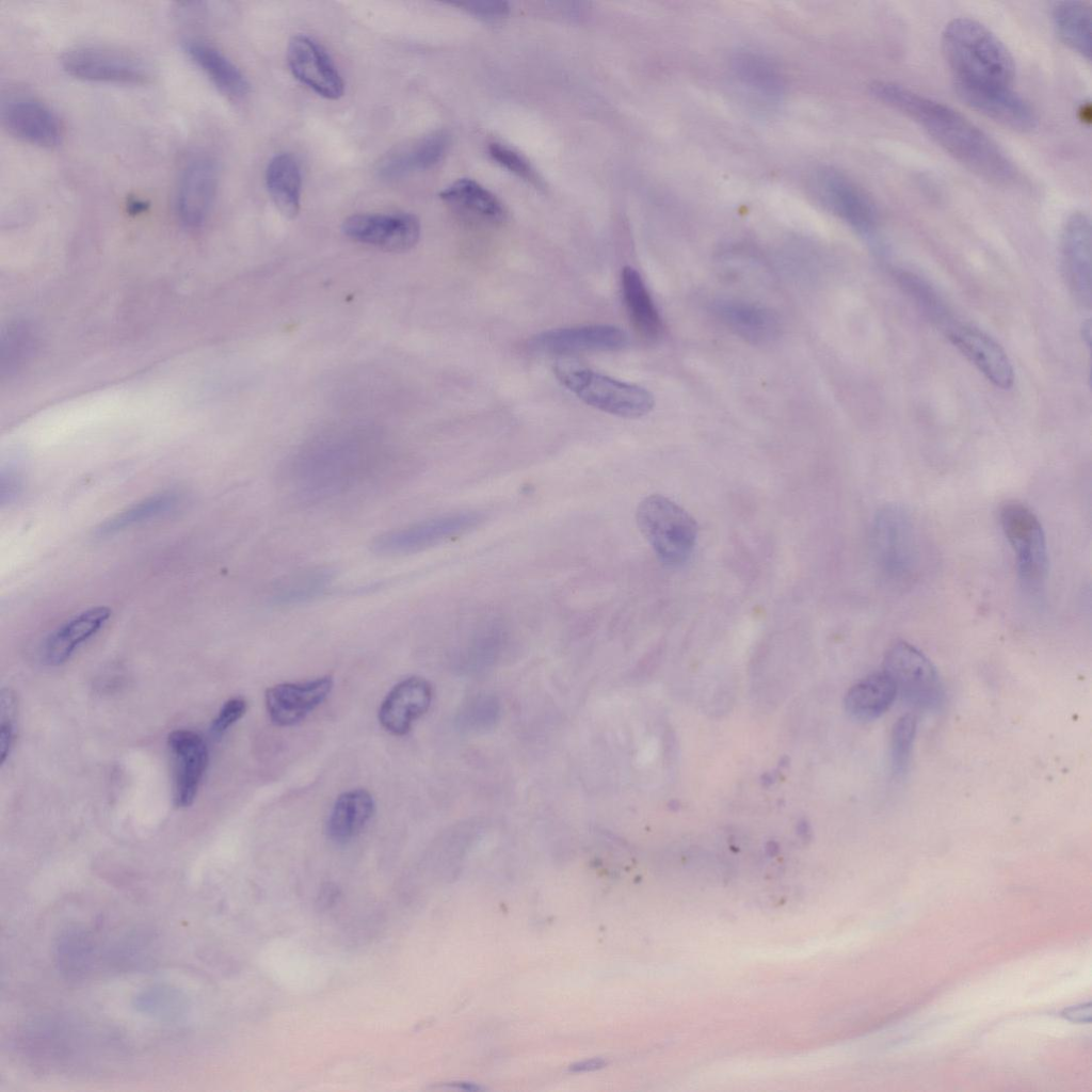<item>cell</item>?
<instances>
[{
	"mask_svg": "<svg viewBox=\"0 0 1092 1092\" xmlns=\"http://www.w3.org/2000/svg\"><path fill=\"white\" fill-rule=\"evenodd\" d=\"M869 92L878 101L918 125L936 144L979 177L1010 186L1018 171L1002 148L953 108L906 86L876 81Z\"/></svg>",
	"mask_w": 1092,
	"mask_h": 1092,
	"instance_id": "6da1fadb",
	"label": "cell"
},
{
	"mask_svg": "<svg viewBox=\"0 0 1092 1092\" xmlns=\"http://www.w3.org/2000/svg\"><path fill=\"white\" fill-rule=\"evenodd\" d=\"M941 44L953 84L1011 87L1015 74L1013 58L981 22L968 17L951 19L942 32Z\"/></svg>",
	"mask_w": 1092,
	"mask_h": 1092,
	"instance_id": "7a4b0ae2",
	"label": "cell"
},
{
	"mask_svg": "<svg viewBox=\"0 0 1092 1092\" xmlns=\"http://www.w3.org/2000/svg\"><path fill=\"white\" fill-rule=\"evenodd\" d=\"M559 381L588 405L622 418H639L655 404L645 388L615 380L575 362L561 359L553 367Z\"/></svg>",
	"mask_w": 1092,
	"mask_h": 1092,
	"instance_id": "3957f363",
	"label": "cell"
},
{
	"mask_svg": "<svg viewBox=\"0 0 1092 1092\" xmlns=\"http://www.w3.org/2000/svg\"><path fill=\"white\" fill-rule=\"evenodd\" d=\"M636 519L663 563L682 564L693 552L698 531L696 521L673 500L657 494L645 497L637 508Z\"/></svg>",
	"mask_w": 1092,
	"mask_h": 1092,
	"instance_id": "277c9868",
	"label": "cell"
},
{
	"mask_svg": "<svg viewBox=\"0 0 1092 1092\" xmlns=\"http://www.w3.org/2000/svg\"><path fill=\"white\" fill-rule=\"evenodd\" d=\"M63 69L74 78L114 84H145L152 68L138 54L110 46L82 45L61 57Z\"/></svg>",
	"mask_w": 1092,
	"mask_h": 1092,
	"instance_id": "5b68a950",
	"label": "cell"
},
{
	"mask_svg": "<svg viewBox=\"0 0 1092 1092\" xmlns=\"http://www.w3.org/2000/svg\"><path fill=\"white\" fill-rule=\"evenodd\" d=\"M883 672L910 704L930 708L941 702L942 687L937 672L931 661L912 644L904 641L894 643L884 656Z\"/></svg>",
	"mask_w": 1092,
	"mask_h": 1092,
	"instance_id": "8992f818",
	"label": "cell"
},
{
	"mask_svg": "<svg viewBox=\"0 0 1092 1092\" xmlns=\"http://www.w3.org/2000/svg\"><path fill=\"white\" fill-rule=\"evenodd\" d=\"M1000 523L1016 557L1021 578L1029 584L1041 582L1047 571V549L1037 515L1024 503L1012 500L1002 504Z\"/></svg>",
	"mask_w": 1092,
	"mask_h": 1092,
	"instance_id": "52a82bcc",
	"label": "cell"
},
{
	"mask_svg": "<svg viewBox=\"0 0 1092 1092\" xmlns=\"http://www.w3.org/2000/svg\"><path fill=\"white\" fill-rule=\"evenodd\" d=\"M218 167L214 159L195 150L184 159L177 179L175 206L181 223L198 228L206 221L214 200Z\"/></svg>",
	"mask_w": 1092,
	"mask_h": 1092,
	"instance_id": "ba28073f",
	"label": "cell"
},
{
	"mask_svg": "<svg viewBox=\"0 0 1092 1092\" xmlns=\"http://www.w3.org/2000/svg\"><path fill=\"white\" fill-rule=\"evenodd\" d=\"M482 518V514L477 512H456L437 516L383 533L374 539L371 549L382 556L417 552L467 532Z\"/></svg>",
	"mask_w": 1092,
	"mask_h": 1092,
	"instance_id": "9c48e42d",
	"label": "cell"
},
{
	"mask_svg": "<svg viewBox=\"0 0 1092 1092\" xmlns=\"http://www.w3.org/2000/svg\"><path fill=\"white\" fill-rule=\"evenodd\" d=\"M818 197L836 215L863 235L874 232L878 213L868 194L849 176L833 167L819 170L814 178Z\"/></svg>",
	"mask_w": 1092,
	"mask_h": 1092,
	"instance_id": "30bf717a",
	"label": "cell"
},
{
	"mask_svg": "<svg viewBox=\"0 0 1092 1092\" xmlns=\"http://www.w3.org/2000/svg\"><path fill=\"white\" fill-rule=\"evenodd\" d=\"M420 222L411 213H358L342 223L343 234L359 243L389 252H405L420 238Z\"/></svg>",
	"mask_w": 1092,
	"mask_h": 1092,
	"instance_id": "8fae6325",
	"label": "cell"
},
{
	"mask_svg": "<svg viewBox=\"0 0 1092 1092\" xmlns=\"http://www.w3.org/2000/svg\"><path fill=\"white\" fill-rule=\"evenodd\" d=\"M287 63L293 77L317 95L330 100L343 95L340 73L324 48L310 36L298 34L290 38Z\"/></svg>",
	"mask_w": 1092,
	"mask_h": 1092,
	"instance_id": "7c38bea8",
	"label": "cell"
},
{
	"mask_svg": "<svg viewBox=\"0 0 1092 1092\" xmlns=\"http://www.w3.org/2000/svg\"><path fill=\"white\" fill-rule=\"evenodd\" d=\"M1 118L10 134L32 145L53 147L61 143L64 134L58 114L32 96L9 98L2 106Z\"/></svg>",
	"mask_w": 1092,
	"mask_h": 1092,
	"instance_id": "4fadbf2b",
	"label": "cell"
},
{
	"mask_svg": "<svg viewBox=\"0 0 1092 1092\" xmlns=\"http://www.w3.org/2000/svg\"><path fill=\"white\" fill-rule=\"evenodd\" d=\"M173 762V796L177 807L193 804L206 772L209 751L205 739L191 729H176L167 737Z\"/></svg>",
	"mask_w": 1092,
	"mask_h": 1092,
	"instance_id": "5bb4252c",
	"label": "cell"
},
{
	"mask_svg": "<svg viewBox=\"0 0 1092 1092\" xmlns=\"http://www.w3.org/2000/svg\"><path fill=\"white\" fill-rule=\"evenodd\" d=\"M1061 255L1064 276L1072 294L1085 307L1091 306V223L1085 212L1071 214L1062 229Z\"/></svg>",
	"mask_w": 1092,
	"mask_h": 1092,
	"instance_id": "9a60e30c",
	"label": "cell"
},
{
	"mask_svg": "<svg viewBox=\"0 0 1092 1092\" xmlns=\"http://www.w3.org/2000/svg\"><path fill=\"white\" fill-rule=\"evenodd\" d=\"M626 343L627 335L620 327L590 324L545 331L530 339L529 348L542 353L567 355L616 351Z\"/></svg>",
	"mask_w": 1092,
	"mask_h": 1092,
	"instance_id": "2e32d148",
	"label": "cell"
},
{
	"mask_svg": "<svg viewBox=\"0 0 1092 1092\" xmlns=\"http://www.w3.org/2000/svg\"><path fill=\"white\" fill-rule=\"evenodd\" d=\"M959 97L970 108L992 121L1016 131H1030L1037 126L1032 107L1011 87H980L953 84Z\"/></svg>",
	"mask_w": 1092,
	"mask_h": 1092,
	"instance_id": "e0dca14e",
	"label": "cell"
},
{
	"mask_svg": "<svg viewBox=\"0 0 1092 1092\" xmlns=\"http://www.w3.org/2000/svg\"><path fill=\"white\" fill-rule=\"evenodd\" d=\"M948 338L995 386L1009 389L1014 372L1005 350L987 334L968 325L948 328Z\"/></svg>",
	"mask_w": 1092,
	"mask_h": 1092,
	"instance_id": "ac0fdd59",
	"label": "cell"
},
{
	"mask_svg": "<svg viewBox=\"0 0 1092 1092\" xmlns=\"http://www.w3.org/2000/svg\"><path fill=\"white\" fill-rule=\"evenodd\" d=\"M332 688L331 676L305 682H285L273 686L266 692V705L270 719L279 726L293 725L318 707L327 697Z\"/></svg>",
	"mask_w": 1092,
	"mask_h": 1092,
	"instance_id": "d6986e66",
	"label": "cell"
},
{
	"mask_svg": "<svg viewBox=\"0 0 1092 1092\" xmlns=\"http://www.w3.org/2000/svg\"><path fill=\"white\" fill-rule=\"evenodd\" d=\"M431 697L427 680L408 677L396 685L384 698L379 710L380 723L394 735H405L413 722L429 708Z\"/></svg>",
	"mask_w": 1092,
	"mask_h": 1092,
	"instance_id": "ffe728a7",
	"label": "cell"
},
{
	"mask_svg": "<svg viewBox=\"0 0 1092 1092\" xmlns=\"http://www.w3.org/2000/svg\"><path fill=\"white\" fill-rule=\"evenodd\" d=\"M183 52L204 73L212 84L231 99H242L250 92V83L240 68L220 49L200 38L181 42Z\"/></svg>",
	"mask_w": 1092,
	"mask_h": 1092,
	"instance_id": "44dd1931",
	"label": "cell"
},
{
	"mask_svg": "<svg viewBox=\"0 0 1092 1092\" xmlns=\"http://www.w3.org/2000/svg\"><path fill=\"white\" fill-rule=\"evenodd\" d=\"M111 611L108 607L90 608L59 626L46 639L43 658L49 665L65 663L76 649L94 637L108 622Z\"/></svg>",
	"mask_w": 1092,
	"mask_h": 1092,
	"instance_id": "7402d4cb",
	"label": "cell"
},
{
	"mask_svg": "<svg viewBox=\"0 0 1092 1092\" xmlns=\"http://www.w3.org/2000/svg\"><path fill=\"white\" fill-rule=\"evenodd\" d=\"M714 310L735 334L752 343L773 340L780 331L776 316L768 308L739 300H721Z\"/></svg>",
	"mask_w": 1092,
	"mask_h": 1092,
	"instance_id": "603a6c76",
	"label": "cell"
},
{
	"mask_svg": "<svg viewBox=\"0 0 1092 1092\" xmlns=\"http://www.w3.org/2000/svg\"><path fill=\"white\" fill-rule=\"evenodd\" d=\"M448 146V135L434 132L387 154L379 163V174L386 179H397L416 171L429 170L443 160Z\"/></svg>",
	"mask_w": 1092,
	"mask_h": 1092,
	"instance_id": "cb8c5ba5",
	"label": "cell"
},
{
	"mask_svg": "<svg viewBox=\"0 0 1092 1092\" xmlns=\"http://www.w3.org/2000/svg\"><path fill=\"white\" fill-rule=\"evenodd\" d=\"M621 285L632 326L642 338L657 340L662 334V319L640 273L631 267H624Z\"/></svg>",
	"mask_w": 1092,
	"mask_h": 1092,
	"instance_id": "d4e9b609",
	"label": "cell"
},
{
	"mask_svg": "<svg viewBox=\"0 0 1092 1092\" xmlns=\"http://www.w3.org/2000/svg\"><path fill=\"white\" fill-rule=\"evenodd\" d=\"M897 693L886 673H873L849 689L845 698L846 710L856 720L872 721L888 710Z\"/></svg>",
	"mask_w": 1092,
	"mask_h": 1092,
	"instance_id": "484cf974",
	"label": "cell"
},
{
	"mask_svg": "<svg viewBox=\"0 0 1092 1092\" xmlns=\"http://www.w3.org/2000/svg\"><path fill=\"white\" fill-rule=\"evenodd\" d=\"M268 193L279 212L295 218L301 208L302 176L295 158L287 152L275 155L266 170Z\"/></svg>",
	"mask_w": 1092,
	"mask_h": 1092,
	"instance_id": "4316f807",
	"label": "cell"
},
{
	"mask_svg": "<svg viewBox=\"0 0 1092 1092\" xmlns=\"http://www.w3.org/2000/svg\"><path fill=\"white\" fill-rule=\"evenodd\" d=\"M374 801L365 789H353L341 793L327 821L328 836L338 842L353 838L372 817Z\"/></svg>",
	"mask_w": 1092,
	"mask_h": 1092,
	"instance_id": "83f0119b",
	"label": "cell"
},
{
	"mask_svg": "<svg viewBox=\"0 0 1092 1092\" xmlns=\"http://www.w3.org/2000/svg\"><path fill=\"white\" fill-rule=\"evenodd\" d=\"M730 65L738 80L753 92L770 99L784 93V77L767 57L754 51H738L732 57Z\"/></svg>",
	"mask_w": 1092,
	"mask_h": 1092,
	"instance_id": "f1b7e54d",
	"label": "cell"
},
{
	"mask_svg": "<svg viewBox=\"0 0 1092 1092\" xmlns=\"http://www.w3.org/2000/svg\"><path fill=\"white\" fill-rule=\"evenodd\" d=\"M440 198L455 210L486 222L500 223L505 219V211L497 197L471 179L454 181L440 192Z\"/></svg>",
	"mask_w": 1092,
	"mask_h": 1092,
	"instance_id": "f546056e",
	"label": "cell"
},
{
	"mask_svg": "<svg viewBox=\"0 0 1092 1092\" xmlns=\"http://www.w3.org/2000/svg\"><path fill=\"white\" fill-rule=\"evenodd\" d=\"M1059 37L1082 58H1091V11L1085 1L1056 2L1051 11Z\"/></svg>",
	"mask_w": 1092,
	"mask_h": 1092,
	"instance_id": "4dcf8cb0",
	"label": "cell"
},
{
	"mask_svg": "<svg viewBox=\"0 0 1092 1092\" xmlns=\"http://www.w3.org/2000/svg\"><path fill=\"white\" fill-rule=\"evenodd\" d=\"M180 501L178 494L163 492L149 496L106 519L96 530L99 536H109L132 526L158 518L174 511Z\"/></svg>",
	"mask_w": 1092,
	"mask_h": 1092,
	"instance_id": "1f68e13d",
	"label": "cell"
},
{
	"mask_svg": "<svg viewBox=\"0 0 1092 1092\" xmlns=\"http://www.w3.org/2000/svg\"><path fill=\"white\" fill-rule=\"evenodd\" d=\"M328 581V575L326 572L316 571L306 572L299 574L293 578L286 580L280 588L277 589L274 598L278 603L293 604L309 599L325 588Z\"/></svg>",
	"mask_w": 1092,
	"mask_h": 1092,
	"instance_id": "d6a6232c",
	"label": "cell"
},
{
	"mask_svg": "<svg viewBox=\"0 0 1092 1092\" xmlns=\"http://www.w3.org/2000/svg\"><path fill=\"white\" fill-rule=\"evenodd\" d=\"M916 717L908 713L900 717L892 729V767L897 775L903 774L906 770L916 734Z\"/></svg>",
	"mask_w": 1092,
	"mask_h": 1092,
	"instance_id": "836d02e7",
	"label": "cell"
},
{
	"mask_svg": "<svg viewBox=\"0 0 1092 1092\" xmlns=\"http://www.w3.org/2000/svg\"><path fill=\"white\" fill-rule=\"evenodd\" d=\"M900 285L909 292L922 310L934 321L946 322V309L935 291L919 276L900 271L897 273Z\"/></svg>",
	"mask_w": 1092,
	"mask_h": 1092,
	"instance_id": "e575fe53",
	"label": "cell"
},
{
	"mask_svg": "<svg viewBox=\"0 0 1092 1092\" xmlns=\"http://www.w3.org/2000/svg\"><path fill=\"white\" fill-rule=\"evenodd\" d=\"M488 150L492 158L500 165L527 181L537 183L539 179L534 170L518 152L499 143H492Z\"/></svg>",
	"mask_w": 1092,
	"mask_h": 1092,
	"instance_id": "d590c367",
	"label": "cell"
},
{
	"mask_svg": "<svg viewBox=\"0 0 1092 1092\" xmlns=\"http://www.w3.org/2000/svg\"><path fill=\"white\" fill-rule=\"evenodd\" d=\"M14 714L15 698L11 691L6 690L1 695V725H0V756L1 764H4L14 741Z\"/></svg>",
	"mask_w": 1092,
	"mask_h": 1092,
	"instance_id": "8d00e7d4",
	"label": "cell"
},
{
	"mask_svg": "<svg viewBox=\"0 0 1092 1092\" xmlns=\"http://www.w3.org/2000/svg\"><path fill=\"white\" fill-rule=\"evenodd\" d=\"M247 708L242 697H232L226 701L221 707L218 716L212 722L211 732L215 736L224 734L232 724L240 720Z\"/></svg>",
	"mask_w": 1092,
	"mask_h": 1092,
	"instance_id": "74e56055",
	"label": "cell"
},
{
	"mask_svg": "<svg viewBox=\"0 0 1092 1092\" xmlns=\"http://www.w3.org/2000/svg\"><path fill=\"white\" fill-rule=\"evenodd\" d=\"M461 5L465 6L471 13L485 18L501 17L509 11L508 4L503 1L476 0L463 2Z\"/></svg>",
	"mask_w": 1092,
	"mask_h": 1092,
	"instance_id": "f35d334b",
	"label": "cell"
},
{
	"mask_svg": "<svg viewBox=\"0 0 1092 1092\" xmlns=\"http://www.w3.org/2000/svg\"><path fill=\"white\" fill-rule=\"evenodd\" d=\"M1091 1002L1064 1009L1062 1015L1075 1023H1090L1092 1018Z\"/></svg>",
	"mask_w": 1092,
	"mask_h": 1092,
	"instance_id": "ab89813d",
	"label": "cell"
},
{
	"mask_svg": "<svg viewBox=\"0 0 1092 1092\" xmlns=\"http://www.w3.org/2000/svg\"><path fill=\"white\" fill-rule=\"evenodd\" d=\"M607 1062L604 1059L596 1058L591 1060L581 1061L569 1066L571 1072H587L594 1071L604 1067Z\"/></svg>",
	"mask_w": 1092,
	"mask_h": 1092,
	"instance_id": "60d3db41",
	"label": "cell"
},
{
	"mask_svg": "<svg viewBox=\"0 0 1092 1092\" xmlns=\"http://www.w3.org/2000/svg\"><path fill=\"white\" fill-rule=\"evenodd\" d=\"M1081 332H1082V336L1086 339V342H1087V344L1089 347L1090 346V339H1091V322H1090V320H1088V321H1086L1083 323Z\"/></svg>",
	"mask_w": 1092,
	"mask_h": 1092,
	"instance_id": "b9f144b4",
	"label": "cell"
}]
</instances>
